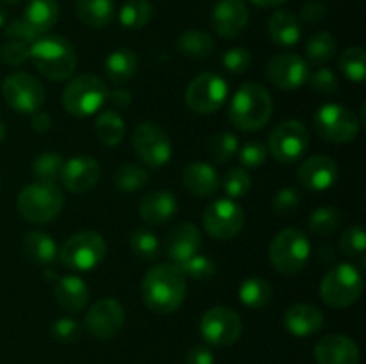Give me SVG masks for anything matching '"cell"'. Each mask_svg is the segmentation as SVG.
<instances>
[{
    "instance_id": "obj_1",
    "label": "cell",
    "mask_w": 366,
    "mask_h": 364,
    "mask_svg": "<svg viewBox=\"0 0 366 364\" xmlns=\"http://www.w3.org/2000/svg\"><path fill=\"white\" fill-rule=\"evenodd\" d=\"M145 305L156 314H172L182 305L186 296V277L177 264H156L142 282Z\"/></svg>"
},
{
    "instance_id": "obj_2",
    "label": "cell",
    "mask_w": 366,
    "mask_h": 364,
    "mask_svg": "<svg viewBox=\"0 0 366 364\" xmlns=\"http://www.w3.org/2000/svg\"><path fill=\"white\" fill-rule=\"evenodd\" d=\"M274 102L264 86L257 82H245L234 93L229 106V118L232 125L243 132L261 131L270 121Z\"/></svg>"
},
{
    "instance_id": "obj_3",
    "label": "cell",
    "mask_w": 366,
    "mask_h": 364,
    "mask_svg": "<svg viewBox=\"0 0 366 364\" xmlns=\"http://www.w3.org/2000/svg\"><path fill=\"white\" fill-rule=\"evenodd\" d=\"M29 59L43 77L57 82L70 79L77 68L75 49L61 36H39L31 45Z\"/></svg>"
},
{
    "instance_id": "obj_4",
    "label": "cell",
    "mask_w": 366,
    "mask_h": 364,
    "mask_svg": "<svg viewBox=\"0 0 366 364\" xmlns=\"http://www.w3.org/2000/svg\"><path fill=\"white\" fill-rule=\"evenodd\" d=\"M64 196L56 182L36 181L18 195V213L31 223H49L59 216Z\"/></svg>"
},
{
    "instance_id": "obj_5",
    "label": "cell",
    "mask_w": 366,
    "mask_h": 364,
    "mask_svg": "<svg viewBox=\"0 0 366 364\" xmlns=\"http://www.w3.org/2000/svg\"><path fill=\"white\" fill-rule=\"evenodd\" d=\"M363 293V273L350 263L336 264L320 282V298L332 309H347Z\"/></svg>"
},
{
    "instance_id": "obj_6",
    "label": "cell",
    "mask_w": 366,
    "mask_h": 364,
    "mask_svg": "<svg viewBox=\"0 0 366 364\" xmlns=\"http://www.w3.org/2000/svg\"><path fill=\"white\" fill-rule=\"evenodd\" d=\"M270 263L279 273L295 275L310 261L311 243L299 228H285L277 232L270 243Z\"/></svg>"
},
{
    "instance_id": "obj_7",
    "label": "cell",
    "mask_w": 366,
    "mask_h": 364,
    "mask_svg": "<svg viewBox=\"0 0 366 364\" xmlns=\"http://www.w3.org/2000/svg\"><path fill=\"white\" fill-rule=\"evenodd\" d=\"M106 241L95 231H82L68 238L57 250V259L74 271H89L106 257Z\"/></svg>"
},
{
    "instance_id": "obj_8",
    "label": "cell",
    "mask_w": 366,
    "mask_h": 364,
    "mask_svg": "<svg viewBox=\"0 0 366 364\" xmlns=\"http://www.w3.org/2000/svg\"><path fill=\"white\" fill-rule=\"evenodd\" d=\"M107 86L100 77L82 74L71 79L63 89V107L77 118H88L104 106Z\"/></svg>"
},
{
    "instance_id": "obj_9",
    "label": "cell",
    "mask_w": 366,
    "mask_h": 364,
    "mask_svg": "<svg viewBox=\"0 0 366 364\" xmlns=\"http://www.w3.org/2000/svg\"><path fill=\"white\" fill-rule=\"evenodd\" d=\"M313 125L325 141L345 145L356 139L361 121L349 107L342 103H324L315 113Z\"/></svg>"
},
{
    "instance_id": "obj_10",
    "label": "cell",
    "mask_w": 366,
    "mask_h": 364,
    "mask_svg": "<svg viewBox=\"0 0 366 364\" xmlns=\"http://www.w3.org/2000/svg\"><path fill=\"white\" fill-rule=\"evenodd\" d=\"M267 148L279 163L292 164L310 148V132L300 120H285L270 132Z\"/></svg>"
},
{
    "instance_id": "obj_11",
    "label": "cell",
    "mask_w": 366,
    "mask_h": 364,
    "mask_svg": "<svg viewBox=\"0 0 366 364\" xmlns=\"http://www.w3.org/2000/svg\"><path fill=\"white\" fill-rule=\"evenodd\" d=\"M242 318L231 307H211L200 318V334L211 346L222 348V346L234 345L242 338Z\"/></svg>"
},
{
    "instance_id": "obj_12",
    "label": "cell",
    "mask_w": 366,
    "mask_h": 364,
    "mask_svg": "<svg viewBox=\"0 0 366 364\" xmlns=\"http://www.w3.org/2000/svg\"><path fill=\"white\" fill-rule=\"evenodd\" d=\"M229 95L227 82L213 71H204L189 82L186 89V103L199 114H211L222 109Z\"/></svg>"
},
{
    "instance_id": "obj_13",
    "label": "cell",
    "mask_w": 366,
    "mask_h": 364,
    "mask_svg": "<svg viewBox=\"0 0 366 364\" xmlns=\"http://www.w3.org/2000/svg\"><path fill=\"white\" fill-rule=\"evenodd\" d=\"M202 223L211 238L218 239V241H227L243 231L245 213L234 200L220 198L211 202L204 209Z\"/></svg>"
},
{
    "instance_id": "obj_14",
    "label": "cell",
    "mask_w": 366,
    "mask_h": 364,
    "mask_svg": "<svg viewBox=\"0 0 366 364\" xmlns=\"http://www.w3.org/2000/svg\"><path fill=\"white\" fill-rule=\"evenodd\" d=\"M2 95L7 106L21 114L36 113L45 102V88L41 82L24 71L6 77L2 84Z\"/></svg>"
},
{
    "instance_id": "obj_15",
    "label": "cell",
    "mask_w": 366,
    "mask_h": 364,
    "mask_svg": "<svg viewBox=\"0 0 366 364\" xmlns=\"http://www.w3.org/2000/svg\"><path fill=\"white\" fill-rule=\"evenodd\" d=\"M132 146L147 166H164L172 157V141L167 132L156 123L143 121L132 132Z\"/></svg>"
},
{
    "instance_id": "obj_16",
    "label": "cell",
    "mask_w": 366,
    "mask_h": 364,
    "mask_svg": "<svg viewBox=\"0 0 366 364\" xmlns=\"http://www.w3.org/2000/svg\"><path fill=\"white\" fill-rule=\"evenodd\" d=\"M125 323V310L118 300L100 298L86 313L84 327L89 334L100 341L113 339Z\"/></svg>"
},
{
    "instance_id": "obj_17",
    "label": "cell",
    "mask_w": 366,
    "mask_h": 364,
    "mask_svg": "<svg viewBox=\"0 0 366 364\" xmlns=\"http://www.w3.org/2000/svg\"><path fill=\"white\" fill-rule=\"evenodd\" d=\"M267 79L279 89L292 91L302 88L310 79V64L299 54H279L264 68Z\"/></svg>"
},
{
    "instance_id": "obj_18",
    "label": "cell",
    "mask_w": 366,
    "mask_h": 364,
    "mask_svg": "<svg viewBox=\"0 0 366 364\" xmlns=\"http://www.w3.org/2000/svg\"><path fill=\"white\" fill-rule=\"evenodd\" d=\"M202 246V234L199 227H195L189 221H181L177 225H172L164 236V252L168 259L175 264H181L188 261L189 257L197 256Z\"/></svg>"
},
{
    "instance_id": "obj_19",
    "label": "cell",
    "mask_w": 366,
    "mask_h": 364,
    "mask_svg": "<svg viewBox=\"0 0 366 364\" xmlns=\"http://www.w3.org/2000/svg\"><path fill=\"white\" fill-rule=\"evenodd\" d=\"M213 27L222 38H236L249 24V7L245 0H218L213 7Z\"/></svg>"
},
{
    "instance_id": "obj_20",
    "label": "cell",
    "mask_w": 366,
    "mask_h": 364,
    "mask_svg": "<svg viewBox=\"0 0 366 364\" xmlns=\"http://www.w3.org/2000/svg\"><path fill=\"white\" fill-rule=\"evenodd\" d=\"M100 178V166L92 157H71L64 161L61 168L59 181L68 191L88 193L97 186Z\"/></svg>"
},
{
    "instance_id": "obj_21",
    "label": "cell",
    "mask_w": 366,
    "mask_h": 364,
    "mask_svg": "<svg viewBox=\"0 0 366 364\" xmlns=\"http://www.w3.org/2000/svg\"><path fill=\"white\" fill-rule=\"evenodd\" d=\"M340 170L335 159L327 156H313L299 168V181L310 191H325L338 181Z\"/></svg>"
},
{
    "instance_id": "obj_22",
    "label": "cell",
    "mask_w": 366,
    "mask_h": 364,
    "mask_svg": "<svg viewBox=\"0 0 366 364\" xmlns=\"http://www.w3.org/2000/svg\"><path fill=\"white\" fill-rule=\"evenodd\" d=\"M318 364H360V348L356 341L343 334H329L315 346Z\"/></svg>"
},
{
    "instance_id": "obj_23",
    "label": "cell",
    "mask_w": 366,
    "mask_h": 364,
    "mask_svg": "<svg viewBox=\"0 0 366 364\" xmlns=\"http://www.w3.org/2000/svg\"><path fill=\"white\" fill-rule=\"evenodd\" d=\"M325 316L313 303H293L285 313V327L295 338H310L324 327Z\"/></svg>"
},
{
    "instance_id": "obj_24",
    "label": "cell",
    "mask_w": 366,
    "mask_h": 364,
    "mask_svg": "<svg viewBox=\"0 0 366 364\" xmlns=\"http://www.w3.org/2000/svg\"><path fill=\"white\" fill-rule=\"evenodd\" d=\"M177 207L179 203L174 193L157 189V191L147 193V195L139 200L138 213L139 216H142V220H145L147 223L163 225L175 216Z\"/></svg>"
},
{
    "instance_id": "obj_25",
    "label": "cell",
    "mask_w": 366,
    "mask_h": 364,
    "mask_svg": "<svg viewBox=\"0 0 366 364\" xmlns=\"http://www.w3.org/2000/svg\"><path fill=\"white\" fill-rule=\"evenodd\" d=\"M54 295H56L61 309H64L66 313L77 314L88 305L89 289L81 277L66 275V277H59L54 282Z\"/></svg>"
},
{
    "instance_id": "obj_26",
    "label": "cell",
    "mask_w": 366,
    "mask_h": 364,
    "mask_svg": "<svg viewBox=\"0 0 366 364\" xmlns=\"http://www.w3.org/2000/svg\"><path fill=\"white\" fill-rule=\"evenodd\" d=\"M182 182L192 195L207 198V196H213L220 188V175L211 164L197 161V163H189L184 168Z\"/></svg>"
},
{
    "instance_id": "obj_27",
    "label": "cell",
    "mask_w": 366,
    "mask_h": 364,
    "mask_svg": "<svg viewBox=\"0 0 366 364\" xmlns=\"http://www.w3.org/2000/svg\"><path fill=\"white\" fill-rule=\"evenodd\" d=\"M268 38L279 46H293L299 43L302 36V27H300L299 18L286 9L275 11L270 16L267 25Z\"/></svg>"
},
{
    "instance_id": "obj_28",
    "label": "cell",
    "mask_w": 366,
    "mask_h": 364,
    "mask_svg": "<svg viewBox=\"0 0 366 364\" xmlns=\"http://www.w3.org/2000/svg\"><path fill=\"white\" fill-rule=\"evenodd\" d=\"M59 18V4L57 0H31L24 11V20L43 36L49 32Z\"/></svg>"
},
{
    "instance_id": "obj_29",
    "label": "cell",
    "mask_w": 366,
    "mask_h": 364,
    "mask_svg": "<svg viewBox=\"0 0 366 364\" xmlns=\"http://www.w3.org/2000/svg\"><path fill=\"white\" fill-rule=\"evenodd\" d=\"M75 11L82 24L93 29H104L113 21V0H75Z\"/></svg>"
},
{
    "instance_id": "obj_30",
    "label": "cell",
    "mask_w": 366,
    "mask_h": 364,
    "mask_svg": "<svg viewBox=\"0 0 366 364\" xmlns=\"http://www.w3.org/2000/svg\"><path fill=\"white\" fill-rule=\"evenodd\" d=\"M138 71V57L131 49H118L106 59V75L109 82L120 86L131 81Z\"/></svg>"
},
{
    "instance_id": "obj_31",
    "label": "cell",
    "mask_w": 366,
    "mask_h": 364,
    "mask_svg": "<svg viewBox=\"0 0 366 364\" xmlns=\"http://www.w3.org/2000/svg\"><path fill=\"white\" fill-rule=\"evenodd\" d=\"M21 248L27 259L36 264H50L57 259V245L54 238L39 231H32L25 234L21 241Z\"/></svg>"
},
{
    "instance_id": "obj_32",
    "label": "cell",
    "mask_w": 366,
    "mask_h": 364,
    "mask_svg": "<svg viewBox=\"0 0 366 364\" xmlns=\"http://www.w3.org/2000/svg\"><path fill=\"white\" fill-rule=\"evenodd\" d=\"M95 134L99 141L106 146L120 145L125 136V121L117 111H102L97 116Z\"/></svg>"
},
{
    "instance_id": "obj_33",
    "label": "cell",
    "mask_w": 366,
    "mask_h": 364,
    "mask_svg": "<svg viewBox=\"0 0 366 364\" xmlns=\"http://www.w3.org/2000/svg\"><path fill=\"white\" fill-rule=\"evenodd\" d=\"M179 50L189 59H206L213 54L214 39L204 31H186L179 36Z\"/></svg>"
},
{
    "instance_id": "obj_34",
    "label": "cell",
    "mask_w": 366,
    "mask_h": 364,
    "mask_svg": "<svg viewBox=\"0 0 366 364\" xmlns=\"http://www.w3.org/2000/svg\"><path fill=\"white\" fill-rule=\"evenodd\" d=\"M238 295L243 305L249 309H263L272 300V285L264 278L250 277L242 282Z\"/></svg>"
},
{
    "instance_id": "obj_35",
    "label": "cell",
    "mask_w": 366,
    "mask_h": 364,
    "mask_svg": "<svg viewBox=\"0 0 366 364\" xmlns=\"http://www.w3.org/2000/svg\"><path fill=\"white\" fill-rule=\"evenodd\" d=\"M154 16V7L149 0H127L118 13V20L125 29H143Z\"/></svg>"
},
{
    "instance_id": "obj_36",
    "label": "cell",
    "mask_w": 366,
    "mask_h": 364,
    "mask_svg": "<svg viewBox=\"0 0 366 364\" xmlns=\"http://www.w3.org/2000/svg\"><path fill=\"white\" fill-rule=\"evenodd\" d=\"M336 49H338V45H336L335 36L327 31H322L307 39L306 56L311 63L322 66V64L329 63L335 57Z\"/></svg>"
},
{
    "instance_id": "obj_37",
    "label": "cell",
    "mask_w": 366,
    "mask_h": 364,
    "mask_svg": "<svg viewBox=\"0 0 366 364\" xmlns=\"http://www.w3.org/2000/svg\"><path fill=\"white\" fill-rule=\"evenodd\" d=\"M113 182L120 191L125 193H134L139 191L142 188H145L147 182H149V173L143 170L138 164H122L113 175Z\"/></svg>"
},
{
    "instance_id": "obj_38",
    "label": "cell",
    "mask_w": 366,
    "mask_h": 364,
    "mask_svg": "<svg viewBox=\"0 0 366 364\" xmlns=\"http://www.w3.org/2000/svg\"><path fill=\"white\" fill-rule=\"evenodd\" d=\"M131 250L138 259L156 261L161 252V243L157 236L149 228H138L131 234Z\"/></svg>"
},
{
    "instance_id": "obj_39",
    "label": "cell",
    "mask_w": 366,
    "mask_h": 364,
    "mask_svg": "<svg viewBox=\"0 0 366 364\" xmlns=\"http://www.w3.org/2000/svg\"><path fill=\"white\" fill-rule=\"evenodd\" d=\"M340 70L349 81L361 82L365 81L366 75V52L361 46H350L340 57Z\"/></svg>"
},
{
    "instance_id": "obj_40",
    "label": "cell",
    "mask_w": 366,
    "mask_h": 364,
    "mask_svg": "<svg viewBox=\"0 0 366 364\" xmlns=\"http://www.w3.org/2000/svg\"><path fill=\"white\" fill-rule=\"evenodd\" d=\"M340 248L350 259H356L365 263V248H366V234L360 223L350 225L343 231L340 238Z\"/></svg>"
},
{
    "instance_id": "obj_41",
    "label": "cell",
    "mask_w": 366,
    "mask_h": 364,
    "mask_svg": "<svg viewBox=\"0 0 366 364\" xmlns=\"http://www.w3.org/2000/svg\"><path fill=\"white\" fill-rule=\"evenodd\" d=\"M239 143L232 132H218L207 141V153L217 163H227L238 153Z\"/></svg>"
},
{
    "instance_id": "obj_42",
    "label": "cell",
    "mask_w": 366,
    "mask_h": 364,
    "mask_svg": "<svg viewBox=\"0 0 366 364\" xmlns=\"http://www.w3.org/2000/svg\"><path fill=\"white\" fill-rule=\"evenodd\" d=\"M340 221H342L340 211L332 206H324L313 211L310 216V228L318 236H329L338 231Z\"/></svg>"
},
{
    "instance_id": "obj_43",
    "label": "cell",
    "mask_w": 366,
    "mask_h": 364,
    "mask_svg": "<svg viewBox=\"0 0 366 364\" xmlns=\"http://www.w3.org/2000/svg\"><path fill=\"white\" fill-rule=\"evenodd\" d=\"M64 159L57 152H43L32 161V173L38 181L54 182L59 178Z\"/></svg>"
},
{
    "instance_id": "obj_44",
    "label": "cell",
    "mask_w": 366,
    "mask_h": 364,
    "mask_svg": "<svg viewBox=\"0 0 366 364\" xmlns=\"http://www.w3.org/2000/svg\"><path fill=\"white\" fill-rule=\"evenodd\" d=\"M220 186L231 200L242 198L252 188V178L245 168H231L224 175V181H220Z\"/></svg>"
},
{
    "instance_id": "obj_45",
    "label": "cell",
    "mask_w": 366,
    "mask_h": 364,
    "mask_svg": "<svg viewBox=\"0 0 366 364\" xmlns=\"http://www.w3.org/2000/svg\"><path fill=\"white\" fill-rule=\"evenodd\" d=\"M179 270L184 273V277L189 278H195V280H207V278L213 277L217 273V264L209 259V257H204V256H193L189 257L188 261L184 263L177 264Z\"/></svg>"
},
{
    "instance_id": "obj_46",
    "label": "cell",
    "mask_w": 366,
    "mask_h": 364,
    "mask_svg": "<svg viewBox=\"0 0 366 364\" xmlns=\"http://www.w3.org/2000/svg\"><path fill=\"white\" fill-rule=\"evenodd\" d=\"M81 330L82 327L77 320H74V318H59L50 327V335H52L54 341L70 345V343H75L81 338Z\"/></svg>"
},
{
    "instance_id": "obj_47",
    "label": "cell",
    "mask_w": 366,
    "mask_h": 364,
    "mask_svg": "<svg viewBox=\"0 0 366 364\" xmlns=\"http://www.w3.org/2000/svg\"><path fill=\"white\" fill-rule=\"evenodd\" d=\"M250 63H252V56L247 49H242V46H234V49H229L227 52L222 56V64H224L225 70L229 74L242 75L245 74L250 68Z\"/></svg>"
},
{
    "instance_id": "obj_48",
    "label": "cell",
    "mask_w": 366,
    "mask_h": 364,
    "mask_svg": "<svg viewBox=\"0 0 366 364\" xmlns=\"http://www.w3.org/2000/svg\"><path fill=\"white\" fill-rule=\"evenodd\" d=\"M274 211L277 216H292L300 207V195L293 188H282L274 196Z\"/></svg>"
},
{
    "instance_id": "obj_49",
    "label": "cell",
    "mask_w": 366,
    "mask_h": 364,
    "mask_svg": "<svg viewBox=\"0 0 366 364\" xmlns=\"http://www.w3.org/2000/svg\"><path fill=\"white\" fill-rule=\"evenodd\" d=\"M239 150V163L245 168H259L261 164L267 161L268 157V148L264 143L261 141H249L242 146Z\"/></svg>"
},
{
    "instance_id": "obj_50",
    "label": "cell",
    "mask_w": 366,
    "mask_h": 364,
    "mask_svg": "<svg viewBox=\"0 0 366 364\" xmlns=\"http://www.w3.org/2000/svg\"><path fill=\"white\" fill-rule=\"evenodd\" d=\"M307 81H310L313 91L322 96L332 95V93L338 89V81H336L335 71L329 70V68H320V70L315 71Z\"/></svg>"
},
{
    "instance_id": "obj_51",
    "label": "cell",
    "mask_w": 366,
    "mask_h": 364,
    "mask_svg": "<svg viewBox=\"0 0 366 364\" xmlns=\"http://www.w3.org/2000/svg\"><path fill=\"white\" fill-rule=\"evenodd\" d=\"M6 34L11 41H20V43H27V45H32L36 39L39 38L38 32L24 20H13L6 25Z\"/></svg>"
},
{
    "instance_id": "obj_52",
    "label": "cell",
    "mask_w": 366,
    "mask_h": 364,
    "mask_svg": "<svg viewBox=\"0 0 366 364\" xmlns=\"http://www.w3.org/2000/svg\"><path fill=\"white\" fill-rule=\"evenodd\" d=\"M31 54V45L20 41H7L2 46V59L9 66H21L29 59Z\"/></svg>"
},
{
    "instance_id": "obj_53",
    "label": "cell",
    "mask_w": 366,
    "mask_h": 364,
    "mask_svg": "<svg viewBox=\"0 0 366 364\" xmlns=\"http://www.w3.org/2000/svg\"><path fill=\"white\" fill-rule=\"evenodd\" d=\"M325 13H327L325 2H320V0H310V2L304 4L302 9H300V18H302L306 24H317V21H320L322 18L325 16Z\"/></svg>"
},
{
    "instance_id": "obj_54",
    "label": "cell",
    "mask_w": 366,
    "mask_h": 364,
    "mask_svg": "<svg viewBox=\"0 0 366 364\" xmlns=\"http://www.w3.org/2000/svg\"><path fill=\"white\" fill-rule=\"evenodd\" d=\"M186 364H214V355L207 346L195 345L186 353Z\"/></svg>"
},
{
    "instance_id": "obj_55",
    "label": "cell",
    "mask_w": 366,
    "mask_h": 364,
    "mask_svg": "<svg viewBox=\"0 0 366 364\" xmlns=\"http://www.w3.org/2000/svg\"><path fill=\"white\" fill-rule=\"evenodd\" d=\"M106 102L113 103L117 109H127V107L131 106V102H132V95H131V91H129V89L117 88V89H113V91H107Z\"/></svg>"
},
{
    "instance_id": "obj_56",
    "label": "cell",
    "mask_w": 366,
    "mask_h": 364,
    "mask_svg": "<svg viewBox=\"0 0 366 364\" xmlns=\"http://www.w3.org/2000/svg\"><path fill=\"white\" fill-rule=\"evenodd\" d=\"M50 127H52V118L49 114L43 113V111L32 113V128L36 132H46Z\"/></svg>"
},
{
    "instance_id": "obj_57",
    "label": "cell",
    "mask_w": 366,
    "mask_h": 364,
    "mask_svg": "<svg viewBox=\"0 0 366 364\" xmlns=\"http://www.w3.org/2000/svg\"><path fill=\"white\" fill-rule=\"evenodd\" d=\"M252 4H256L257 7H279L281 4L288 2V0H250Z\"/></svg>"
},
{
    "instance_id": "obj_58",
    "label": "cell",
    "mask_w": 366,
    "mask_h": 364,
    "mask_svg": "<svg viewBox=\"0 0 366 364\" xmlns=\"http://www.w3.org/2000/svg\"><path fill=\"white\" fill-rule=\"evenodd\" d=\"M6 21H7L6 13H4V9H0V29H2L4 25H6Z\"/></svg>"
},
{
    "instance_id": "obj_59",
    "label": "cell",
    "mask_w": 366,
    "mask_h": 364,
    "mask_svg": "<svg viewBox=\"0 0 366 364\" xmlns=\"http://www.w3.org/2000/svg\"><path fill=\"white\" fill-rule=\"evenodd\" d=\"M4 138H6V125H4V121L0 120V141H2Z\"/></svg>"
},
{
    "instance_id": "obj_60",
    "label": "cell",
    "mask_w": 366,
    "mask_h": 364,
    "mask_svg": "<svg viewBox=\"0 0 366 364\" xmlns=\"http://www.w3.org/2000/svg\"><path fill=\"white\" fill-rule=\"evenodd\" d=\"M2 2H6V4H11V6H14V4H20L21 0H2Z\"/></svg>"
},
{
    "instance_id": "obj_61",
    "label": "cell",
    "mask_w": 366,
    "mask_h": 364,
    "mask_svg": "<svg viewBox=\"0 0 366 364\" xmlns=\"http://www.w3.org/2000/svg\"><path fill=\"white\" fill-rule=\"evenodd\" d=\"M0 188H2V178H0Z\"/></svg>"
}]
</instances>
